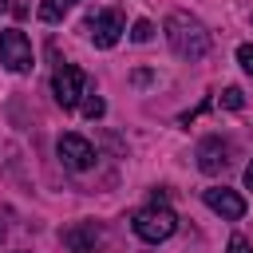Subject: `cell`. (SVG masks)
<instances>
[{"mask_svg": "<svg viewBox=\"0 0 253 253\" xmlns=\"http://www.w3.org/2000/svg\"><path fill=\"white\" fill-rule=\"evenodd\" d=\"M166 40H170L174 55H178V59H190V63L210 51V32H206L194 16H186V12H174V16L166 20Z\"/></svg>", "mask_w": 253, "mask_h": 253, "instance_id": "6da1fadb", "label": "cell"}, {"mask_svg": "<svg viewBox=\"0 0 253 253\" xmlns=\"http://www.w3.org/2000/svg\"><path fill=\"white\" fill-rule=\"evenodd\" d=\"M130 225H134V233L142 237V241H150V245H158V241H166V237H174V229H178V213L166 206V202H150V206H142V210H134V217H130Z\"/></svg>", "mask_w": 253, "mask_h": 253, "instance_id": "7a4b0ae2", "label": "cell"}, {"mask_svg": "<svg viewBox=\"0 0 253 253\" xmlns=\"http://www.w3.org/2000/svg\"><path fill=\"white\" fill-rule=\"evenodd\" d=\"M51 91H55V103H59L63 111H71V107H79L83 95H87V75H83L75 63H59V67L51 71Z\"/></svg>", "mask_w": 253, "mask_h": 253, "instance_id": "3957f363", "label": "cell"}, {"mask_svg": "<svg viewBox=\"0 0 253 253\" xmlns=\"http://www.w3.org/2000/svg\"><path fill=\"white\" fill-rule=\"evenodd\" d=\"M0 63H4L8 71H16V75L32 71L36 55H32V43H28V36H24L20 28H8V32H0Z\"/></svg>", "mask_w": 253, "mask_h": 253, "instance_id": "277c9868", "label": "cell"}, {"mask_svg": "<svg viewBox=\"0 0 253 253\" xmlns=\"http://www.w3.org/2000/svg\"><path fill=\"white\" fill-rule=\"evenodd\" d=\"M123 12L119 8H103V12H95L91 20H87V36H91V43L95 47H115L119 43V36H123Z\"/></svg>", "mask_w": 253, "mask_h": 253, "instance_id": "5b68a950", "label": "cell"}, {"mask_svg": "<svg viewBox=\"0 0 253 253\" xmlns=\"http://www.w3.org/2000/svg\"><path fill=\"white\" fill-rule=\"evenodd\" d=\"M55 150H59V158H63L67 170H91L95 166V146L83 134H63L55 142Z\"/></svg>", "mask_w": 253, "mask_h": 253, "instance_id": "8992f818", "label": "cell"}, {"mask_svg": "<svg viewBox=\"0 0 253 253\" xmlns=\"http://www.w3.org/2000/svg\"><path fill=\"white\" fill-rule=\"evenodd\" d=\"M202 202H206L213 213H221L225 221H237V217H245V198H241L237 190H225V186H210V190L202 194Z\"/></svg>", "mask_w": 253, "mask_h": 253, "instance_id": "52a82bcc", "label": "cell"}, {"mask_svg": "<svg viewBox=\"0 0 253 253\" xmlns=\"http://www.w3.org/2000/svg\"><path fill=\"white\" fill-rule=\"evenodd\" d=\"M63 245L71 253H99L103 249V229L95 221H79V225H67L63 229Z\"/></svg>", "mask_w": 253, "mask_h": 253, "instance_id": "ba28073f", "label": "cell"}, {"mask_svg": "<svg viewBox=\"0 0 253 253\" xmlns=\"http://www.w3.org/2000/svg\"><path fill=\"white\" fill-rule=\"evenodd\" d=\"M229 142H221V138H206L202 146H198V166L206 170V174H221L225 166H229Z\"/></svg>", "mask_w": 253, "mask_h": 253, "instance_id": "9c48e42d", "label": "cell"}, {"mask_svg": "<svg viewBox=\"0 0 253 253\" xmlns=\"http://www.w3.org/2000/svg\"><path fill=\"white\" fill-rule=\"evenodd\" d=\"M71 4H75V0H43V4H40V20H43V24H59Z\"/></svg>", "mask_w": 253, "mask_h": 253, "instance_id": "30bf717a", "label": "cell"}, {"mask_svg": "<svg viewBox=\"0 0 253 253\" xmlns=\"http://www.w3.org/2000/svg\"><path fill=\"white\" fill-rule=\"evenodd\" d=\"M217 103H221V107H229V111H241V107H245V95H241V87H225Z\"/></svg>", "mask_w": 253, "mask_h": 253, "instance_id": "8fae6325", "label": "cell"}, {"mask_svg": "<svg viewBox=\"0 0 253 253\" xmlns=\"http://www.w3.org/2000/svg\"><path fill=\"white\" fill-rule=\"evenodd\" d=\"M103 111H107V103L87 91V95H83V115H87V119H103Z\"/></svg>", "mask_w": 253, "mask_h": 253, "instance_id": "7c38bea8", "label": "cell"}, {"mask_svg": "<svg viewBox=\"0 0 253 253\" xmlns=\"http://www.w3.org/2000/svg\"><path fill=\"white\" fill-rule=\"evenodd\" d=\"M150 36H154V24H150V20H134V24H130V40H134V43H146Z\"/></svg>", "mask_w": 253, "mask_h": 253, "instance_id": "4fadbf2b", "label": "cell"}, {"mask_svg": "<svg viewBox=\"0 0 253 253\" xmlns=\"http://www.w3.org/2000/svg\"><path fill=\"white\" fill-rule=\"evenodd\" d=\"M237 63H241V71L253 75V43H241V47H237Z\"/></svg>", "mask_w": 253, "mask_h": 253, "instance_id": "5bb4252c", "label": "cell"}, {"mask_svg": "<svg viewBox=\"0 0 253 253\" xmlns=\"http://www.w3.org/2000/svg\"><path fill=\"white\" fill-rule=\"evenodd\" d=\"M229 253H253V245H249L241 233H233V237H229Z\"/></svg>", "mask_w": 253, "mask_h": 253, "instance_id": "9a60e30c", "label": "cell"}, {"mask_svg": "<svg viewBox=\"0 0 253 253\" xmlns=\"http://www.w3.org/2000/svg\"><path fill=\"white\" fill-rule=\"evenodd\" d=\"M245 186H249V190H253V162H249V166H245Z\"/></svg>", "mask_w": 253, "mask_h": 253, "instance_id": "2e32d148", "label": "cell"}, {"mask_svg": "<svg viewBox=\"0 0 253 253\" xmlns=\"http://www.w3.org/2000/svg\"><path fill=\"white\" fill-rule=\"evenodd\" d=\"M0 12H8V0H0Z\"/></svg>", "mask_w": 253, "mask_h": 253, "instance_id": "e0dca14e", "label": "cell"}, {"mask_svg": "<svg viewBox=\"0 0 253 253\" xmlns=\"http://www.w3.org/2000/svg\"><path fill=\"white\" fill-rule=\"evenodd\" d=\"M0 241H4V221H0Z\"/></svg>", "mask_w": 253, "mask_h": 253, "instance_id": "ac0fdd59", "label": "cell"}]
</instances>
